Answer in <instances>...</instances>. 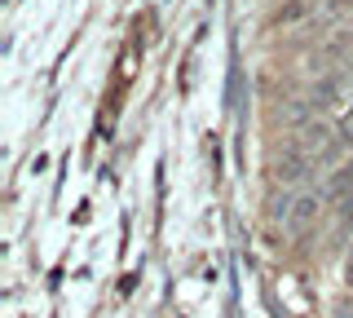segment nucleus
Segmentation results:
<instances>
[{
	"mask_svg": "<svg viewBox=\"0 0 353 318\" xmlns=\"http://www.w3.org/2000/svg\"><path fill=\"white\" fill-rule=\"evenodd\" d=\"M309 102H314V111H336L340 102H345V71H327L323 80L314 84V93H309Z\"/></svg>",
	"mask_w": 353,
	"mask_h": 318,
	"instance_id": "f03ea898",
	"label": "nucleus"
},
{
	"mask_svg": "<svg viewBox=\"0 0 353 318\" xmlns=\"http://www.w3.org/2000/svg\"><path fill=\"white\" fill-rule=\"evenodd\" d=\"M314 217H318V195H296V208H292L287 230H292V235H305V230L314 226Z\"/></svg>",
	"mask_w": 353,
	"mask_h": 318,
	"instance_id": "7ed1b4c3",
	"label": "nucleus"
},
{
	"mask_svg": "<svg viewBox=\"0 0 353 318\" xmlns=\"http://www.w3.org/2000/svg\"><path fill=\"white\" fill-rule=\"evenodd\" d=\"M292 208H296V195H292V190L274 195V199H270V221H279V226H287V221H292Z\"/></svg>",
	"mask_w": 353,
	"mask_h": 318,
	"instance_id": "39448f33",
	"label": "nucleus"
},
{
	"mask_svg": "<svg viewBox=\"0 0 353 318\" xmlns=\"http://www.w3.org/2000/svg\"><path fill=\"white\" fill-rule=\"evenodd\" d=\"M305 0H287V5H279V9H274V18H270V23L274 27H292V23H301V18H305Z\"/></svg>",
	"mask_w": 353,
	"mask_h": 318,
	"instance_id": "20e7f679",
	"label": "nucleus"
},
{
	"mask_svg": "<svg viewBox=\"0 0 353 318\" xmlns=\"http://www.w3.org/2000/svg\"><path fill=\"white\" fill-rule=\"evenodd\" d=\"M309 172H314V155L301 146V141H287L283 146V155L274 159V181L283 186V190H292V186H301V181H309Z\"/></svg>",
	"mask_w": 353,
	"mask_h": 318,
	"instance_id": "f257e3e1",
	"label": "nucleus"
}]
</instances>
